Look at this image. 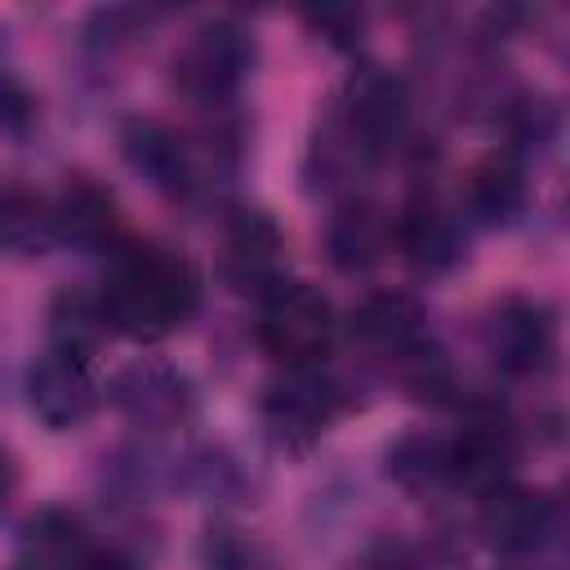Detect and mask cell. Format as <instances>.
Listing matches in <instances>:
<instances>
[{"mask_svg":"<svg viewBox=\"0 0 570 570\" xmlns=\"http://www.w3.org/2000/svg\"><path fill=\"white\" fill-rule=\"evenodd\" d=\"M107 321L134 343H160L200 307V267L165 245H125L102 289Z\"/></svg>","mask_w":570,"mask_h":570,"instance_id":"1","label":"cell"},{"mask_svg":"<svg viewBox=\"0 0 570 570\" xmlns=\"http://www.w3.org/2000/svg\"><path fill=\"white\" fill-rule=\"evenodd\" d=\"M254 36L236 18L200 22L174 53V89L196 107H223L254 71Z\"/></svg>","mask_w":570,"mask_h":570,"instance_id":"2","label":"cell"},{"mask_svg":"<svg viewBox=\"0 0 570 570\" xmlns=\"http://www.w3.org/2000/svg\"><path fill=\"white\" fill-rule=\"evenodd\" d=\"M347 410V387L321 365L285 370L258 396V419L285 454H307Z\"/></svg>","mask_w":570,"mask_h":570,"instance_id":"3","label":"cell"},{"mask_svg":"<svg viewBox=\"0 0 570 570\" xmlns=\"http://www.w3.org/2000/svg\"><path fill=\"white\" fill-rule=\"evenodd\" d=\"M338 316L334 303L307 285V281H281L272 294H263L258 307V347L281 361L285 370L321 365V356L334 347Z\"/></svg>","mask_w":570,"mask_h":570,"instance_id":"4","label":"cell"},{"mask_svg":"<svg viewBox=\"0 0 570 570\" xmlns=\"http://www.w3.org/2000/svg\"><path fill=\"white\" fill-rule=\"evenodd\" d=\"M485 352L490 361L512 374V379H530V374H543L557 356V316L543 298H530V294H508L490 307L485 316Z\"/></svg>","mask_w":570,"mask_h":570,"instance_id":"5","label":"cell"},{"mask_svg":"<svg viewBox=\"0 0 570 570\" xmlns=\"http://www.w3.org/2000/svg\"><path fill=\"white\" fill-rule=\"evenodd\" d=\"M107 401L134 423V428H178L196 410V387L183 370L165 361H134L107 383Z\"/></svg>","mask_w":570,"mask_h":570,"instance_id":"6","label":"cell"},{"mask_svg":"<svg viewBox=\"0 0 570 570\" xmlns=\"http://www.w3.org/2000/svg\"><path fill=\"white\" fill-rule=\"evenodd\" d=\"M476 525L485 534V543L503 557H530L539 552L552 530H557V508L543 490L517 485V481H499L481 494V512Z\"/></svg>","mask_w":570,"mask_h":570,"instance_id":"7","label":"cell"},{"mask_svg":"<svg viewBox=\"0 0 570 570\" xmlns=\"http://www.w3.org/2000/svg\"><path fill=\"white\" fill-rule=\"evenodd\" d=\"M392 245L423 276H445L468 254V236H463L459 214L450 205H441L436 196H428V191L410 196L401 205V214L392 218Z\"/></svg>","mask_w":570,"mask_h":570,"instance_id":"8","label":"cell"},{"mask_svg":"<svg viewBox=\"0 0 570 570\" xmlns=\"http://www.w3.org/2000/svg\"><path fill=\"white\" fill-rule=\"evenodd\" d=\"M223 276L254 294H272L285 281V232L267 209H232L223 223Z\"/></svg>","mask_w":570,"mask_h":570,"instance_id":"9","label":"cell"},{"mask_svg":"<svg viewBox=\"0 0 570 570\" xmlns=\"http://www.w3.org/2000/svg\"><path fill=\"white\" fill-rule=\"evenodd\" d=\"M379 156L405 134V120H410V94H405V80L392 76L387 67H361L347 76L343 94L330 102Z\"/></svg>","mask_w":570,"mask_h":570,"instance_id":"10","label":"cell"},{"mask_svg":"<svg viewBox=\"0 0 570 570\" xmlns=\"http://www.w3.org/2000/svg\"><path fill=\"white\" fill-rule=\"evenodd\" d=\"M27 405L49 432L80 428L98 405V383L89 374V361L62 356L53 347L45 356H36L27 370Z\"/></svg>","mask_w":570,"mask_h":570,"instance_id":"11","label":"cell"},{"mask_svg":"<svg viewBox=\"0 0 570 570\" xmlns=\"http://www.w3.org/2000/svg\"><path fill=\"white\" fill-rule=\"evenodd\" d=\"M352 338L370 356L392 365L396 356H405L410 347L432 338L428 334V307L414 294H405V289H374L352 312Z\"/></svg>","mask_w":570,"mask_h":570,"instance_id":"12","label":"cell"},{"mask_svg":"<svg viewBox=\"0 0 570 570\" xmlns=\"http://www.w3.org/2000/svg\"><path fill=\"white\" fill-rule=\"evenodd\" d=\"M49 214H53V240H62L80 254H98L120 240L116 196L85 174L62 183V191L49 200Z\"/></svg>","mask_w":570,"mask_h":570,"instance_id":"13","label":"cell"},{"mask_svg":"<svg viewBox=\"0 0 570 570\" xmlns=\"http://www.w3.org/2000/svg\"><path fill=\"white\" fill-rule=\"evenodd\" d=\"M517 459V441H512V423L494 410V405H476L463 423V432L450 441V463H454V481L472 485V490H490L499 481H508V468Z\"/></svg>","mask_w":570,"mask_h":570,"instance_id":"14","label":"cell"},{"mask_svg":"<svg viewBox=\"0 0 570 570\" xmlns=\"http://www.w3.org/2000/svg\"><path fill=\"white\" fill-rule=\"evenodd\" d=\"M120 151L129 160L134 174H142L156 191H187L196 183V156L187 147L183 134H174L169 125L151 120V116H134L125 129H120Z\"/></svg>","mask_w":570,"mask_h":570,"instance_id":"15","label":"cell"},{"mask_svg":"<svg viewBox=\"0 0 570 570\" xmlns=\"http://www.w3.org/2000/svg\"><path fill=\"white\" fill-rule=\"evenodd\" d=\"M530 196V178H525V160L512 147H499L490 156H481L468 169L463 183V209L468 218L485 223V227H503L525 209Z\"/></svg>","mask_w":570,"mask_h":570,"instance_id":"16","label":"cell"},{"mask_svg":"<svg viewBox=\"0 0 570 570\" xmlns=\"http://www.w3.org/2000/svg\"><path fill=\"white\" fill-rule=\"evenodd\" d=\"M387 249H392V218L383 214V205L365 196H347L325 227L330 263L338 272H370Z\"/></svg>","mask_w":570,"mask_h":570,"instance_id":"17","label":"cell"},{"mask_svg":"<svg viewBox=\"0 0 570 570\" xmlns=\"http://www.w3.org/2000/svg\"><path fill=\"white\" fill-rule=\"evenodd\" d=\"M379 160V151L330 107L307 142V178L321 183V191H352L356 178H365V169Z\"/></svg>","mask_w":570,"mask_h":570,"instance_id":"18","label":"cell"},{"mask_svg":"<svg viewBox=\"0 0 570 570\" xmlns=\"http://www.w3.org/2000/svg\"><path fill=\"white\" fill-rule=\"evenodd\" d=\"M383 472H387V481H396L410 494H436V490H445L454 481L450 441L436 436V432H428V428L401 432L383 450Z\"/></svg>","mask_w":570,"mask_h":570,"instance_id":"19","label":"cell"},{"mask_svg":"<svg viewBox=\"0 0 570 570\" xmlns=\"http://www.w3.org/2000/svg\"><path fill=\"white\" fill-rule=\"evenodd\" d=\"M89 534L85 525L62 512V508H45L27 521L22 530V570H80V561L89 557Z\"/></svg>","mask_w":570,"mask_h":570,"instance_id":"20","label":"cell"},{"mask_svg":"<svg viewBox=\"0 0 570 570\" xmlns=\"http://www.w3.org/2000/svg\"><path fill=\"white\" fill-rule=\"evenodd\" d=\"M107 334H111V321H107L102 294L62 289V294L49 303V343H53V352L89 361V356L107 343Z\"/></svg>","mask_w":570,"mask_h":570,"instance_id":"21","label":"cell"},{"mask_svg":"<svg viewBox=\"0 0 570 570\" xmlns=\"http://www.w3.org/2000/svg\"><path fill=\"white\" fill-rule=\"evenodd\" d=\"M45 245H53L49 200L27 191V187H4L0 191V249L40 254Z\"/></svg>","mask_w":570,"mask_h":570,"instance_id":"22","label":"cell"},{"mask_svg":"<svg viewBox=\"0 0 570 570\" xmlns=\"http://www.w3.org/2000/svg\"><path fill=\"white\" fill-rule=\"evenodd\" d=\"M392 374H396V383L405 387V396H414V401H432V405L450 401V392L459 387V383H454V365H450V356H445L432 338H423L419 347H410L405 356H396V361H392Z\"/></svg>","mask_w":570,"mask_h":570,"instance_id":"23","label":"cell"},{"mask_svg":"<svg viewBox=\"0 0 570 570\" xmlns=\"http://www.w3.org/2000/svg\"><path fill=\"white\" fill-rule=\"evenodd\" d=\"M205 566L209 570H285L267 543L232 525H218L205 534Z\"/></svg>","mask_w":570,"mask_h":570,"instance_id":"24","label":"cell"},{"mask_svg":"<svg viewBox=\"0 0 570 570\" xmlns=\"http://www.w3.org/2000/svg\"><path fill=\"white\" fill-rule=\"evenodd\" d=\"M31 120H36V98H31V89L18 80V76H9V71H0V134H27L31 129Z\"/></svg>","mask_w":570,"mask_h":570,"instance_id":"25","label":"cell"},{"mask_svg":"<svg viewBox=\"0 0 570 570\" xmlns=\"http://www.w3.org/2000/svg\"><path fill=\"white\" fill-rule=\"evenodd\" d=\"M307 22L334 45V49H356L361 31H365V13L361 9H312Z\"/></svg>","mask_w":570,"mask_h":570,"instance_id":"26","label":"cell"},{"mask_svg":"<svg viewBox=\"0 0 570 570\" xmlns=\"http://www.w3.org/2000/svg\"><path fill=\"white\" fill-rule=\"evenodd\" d=\"M352 570H419V566H414V557L405 548H374Z\"/></svg>","mask_w":570,"mask_h":570,"instance_id":"27","label":"cell"},{"mask_svg":"<svg viewBox=\"0 0 570 570\" xmlns=\"http://www.w3.org/2000/svg\"><path fill=\"white\" fill-rule=\"evenodd\" d=\"M80 570H142L129 552H120V548H102V543H94L89 548V557L80 561Z\"/></svg>","mask_w":570,"mask_h":570,"instance_id":"28","label":"cell"},{"mask_svg":"<svg viewBox=\"0 0 570 570\" xmlns=\"http://www.w3.org/2000/svg\"><path fill=\"white\" fill-rule=\"evenodd\" d=\"M13 494H18V463H13V454L0 445V517L9 512Z\"/></svg>","mask_w":570,"mask_h":570,"instance_id":"29","label":"cell"}]
</instances>
